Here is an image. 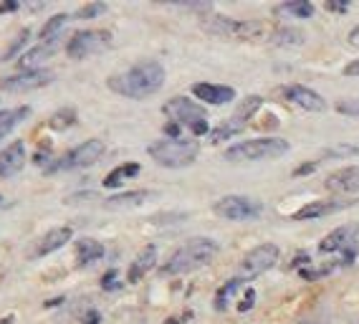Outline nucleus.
<instances>
[{"label":"nucleus","instance_id":"nucleus-1","mask_svg":"<svg viewBox=\"0 0 359 324\" xmlns=\"http://www.w3.org/2000/svg\"><path fill=\"white\" fill-rule=\"evenodd\" d=\"M165 66L154 59L137 61L135 66H129L124 72L111 74L107 86H109L114 94L127 99H147L152 94L165 86Z\"/></svg>","mask_w":359,"mask_h":324},{"label":"nucleus","instance_id":"nucleus-2","mask_svg":"<svg viewBox=\"0 0 359 324\" xmlns=\"http://www.w3.org/2000/svg\"><path fill=\"white\" fill-rule=\"evenodd\" d=\"M220 246L212 238H190L185 246H180L170 259L162 264V276H180V274H190L195 269L210 264L218 256Z\"/></svg>","mask_w":359,"mask_h":324},{"label":"nucleus","instance_id":"nucleus-3","mask_svg":"<svg viewBox=\"0 0 359 324\" xmlns=\"http://www.w3.org/2000/svg\"><path fill=\"white\" fill-rule=\"evenodd\" d=\"M291 149V144L283 137H256L243 140L225 149L223 157L228 162H261V160H278Z\"/></svg>","mask_w":359,"mask_h":324},{"label":"nucleus","instance_id":"nucleus-4","mask_svg":"<svg viewBox=\"0 0 359 324\" xmlns=\"http://www.w3.org/2000/svg\"><path fill=\"white\" fill-rule=\"evenodd\" d=\"M147 155L152 157L160 168L180 170L190 168L200 155V142L198 140H157L147 147Z\"/></svg>","mask_w":359,"mask_h":324},{"label":"nucleus","instance_id":"nucleus-5","mask_svg":"<svg viewBox=\"0 0 359 324\" xmlns=\"http://www.w3.org/2000/svg\"><path fill=\"white\" fill-rule=\"evenodd\" d=\"M208 33L223 36V39H238V41H261L271 39V28L261 20H236L228 15H210L203 23Z\"/></svg>","mask_w":359,"mask_h":324},{"label":"nucleus","instance_id":"nucleus-6","mask_svg":"<svg viewBox=\"0 0 359 324\" xmlns=\"http://www.w3.org/2000/svg\"><path fill=\"white\" fill-rule=\"evenodd\" d=\"M162 112H165L172 122H177L180 127H187V130L193 132V137H203V135L210 132L205 107H200V104L193 102V99L172 97L165 107H162Z\"/></svg>","mask_w":359,"mask_h":324},{"label":"nucleus","instance_id":"nucleus-7","mask_svg":"<svg viewBox=\"0 0 359 324\" xmlns=\"http://www.w3.org/2000/svg\"><path fill=\"white\" fill-rule=\"evenodd\" d=\"M212 213L223 218V221L243 223V221H256L263 215V203L248 195H223L220 201H215Z\"/></svg>","mask_w":359,"mask_h":324},{"label":"nucleus","instance_id":"nucleus-8","mask_svg":"<svg viewBox=\"0 0 359 324\" xmlns=\"http://www.w3.org/2000/svg\"><path fill=\"white\" fill-rule=\"evenodd\" d=\"M104 142L97 140V137H91L86 142H81L79 147L69 149L64 157H58L53 165L46 168V173H66V170H81V168H91L94 162L102 160L104 155Z\"/></svg>","mask_w":359,"mask_h":324},{"label":"nucleus","instance_id":"nucleus-9","mask_svg":"<svg viewBox=\"0 0 359 324\" xmlns=\"http://www.w3.org/2000/svg\"><path fill=\"white\" fill-rule=\"evenodd\" d=\"M278 256H281V251H278L276 243H261V246L250 248L243 259H241V264H238V279L243 281L258 279L261 274L271 271L276 266Z\"/></svg>","mask_w":359,"mask_h":324},{"label":"nucleus","instance_id":"nucleus-10","mask_svg":"<svg viewBox=\"0 0 359 324\" xmlns=\"http://www.w3.org/2000/svg\"><path fill=\"white\" fill-rule=\"evenodd\" d=\"M111 46V33L109 31H79L66 41V56L74 61H83L89 56L107 51Z\"/></svg>","mask_w":359,"mask_h":324},{"label":"nucleus","instance_id":"nucleus-11","mask_svg":"<svg viewBox=\"0 0 359 324\" xmlns=\"http://www.w3.org/2000/svg\"><path fill=\"white\" fill-rule=\"evenodd\" d=\"M53 76L56 74L51 69H43V66H39V69H23V72L13 74V76L0 79V91H13V94H18V91L41 89V86L51 84Z\"/></svg>","mask_w":359,"mask_h":324},{"label":"nucleus","instance_id":"nucleus-12","mask_svg":"<svg viewBox=\"0 0 359 324\" xmlns=\"http://www.w3.org/2000/svg\"><path fill=\"white\" fill-rule=\"evenodd\" d=\"M357 201H341V198H324V201H311L306 205H302L291 215V221H319L327 215L341 213L346 208H352Z\"/></svg>","mask_w":359,"mask_h":324},{"label":"nucleus","instance_id":"nucleus-13","mask_svg":"<svg viewBox=\"0 0 359 324\" xmlns=\"http://www.w3.org/2000/svg\"><path fill=\"white\" fill-rule=\"evenodd\" d=\"M281 97L286 99V102L306 109V112H324L327 109V102H324V97H321L319 91L309 89V86H304V84L281 86Z\"/></svg>","mask_w":359,"mask_h":324},{"label":"nucleus","instance_id":"nucleus-14","mask_svg":"<svg viewBox=\"0 0 359 324\" xmlns=\"http://www.w3.org/2000/svg\"><path fill=\"white\" fill-rule=\"evenodd\" d=\"M71 236H74L71 226H58V228H51V231H46V234L36 241V246H33V251H31V259H43L48 253L64 248L71 241Z\"/></svg>","mask_w":359,"mask_h":324},{"label":"nucleus","instance_id":"nucleus-15","mask_svg":"<svg viewBox=\"0 0 359 324\" xmlns=\"http://www.w3.org/2000/svg\"><path fill=\"white\" fill-rule=\"evenodd\" d=\"M357 234H359V226H354V223H349V226L334 228L332 234L324 236V241L319 243V251L321 253H344L346 248H354V246H357V243H354Z\"/></svg>","mask_w":359,"mask_h":324},{"label":"nucleus","instance_id":"nucleus-16","mask_svg":"<svg viewBox=\"0 0 359 324\" xmlns=\"http://www.w3.org/2000/svg\"><path fill=\"white\" fill-rule=\"evenodd\" d=\"M23 165H26V144H23V140H15L6 149H0V177L3 180L18 175Z\"/></svg>","mask_w":359,"mask_h":324},{"label":"nucleus","instance_id":"nucleus-17","mask_svg":"<svg viewBox=\"0 0 359 324\" xmlns=\"http://www.w3.org/2000/svg\"><path fill=\"white\" fill-rule=\"evenodd\" d=\"M324 188L332 193H359V165H346V168L334 170L324 180Z\"/></svg>","mask_w":359,"mask_h":324},{"label":"nucleus","instance_id":"nucleus-18","mask_svg":"<svg viewBox=\"0 0 359 324\" xmlns=\"http://www.w3.org/2000/svg\"><path fill=\"white\" fill-rule=\"evenodd\" d=\"M193 94L195 99L212 104V107H223V104H231L236 99V89L223 84H193Z\"/></svg>","mask_w":359,"mask_h":324},{"label":"nucleus","instance_id":"nucleus-19","mask_svg":"<svg viewBox=\"0 0 359 324\" xmlns=\"http://www.w3.org/2000/svg\"><path fill=\"white\" fill-rule=\"evenodd\" d=\"M154 264H157V248H154V246H144L140 253H137V259L132 261V266H129L127 281L137 284L142 276H147V271H152Z\"/></svg>","mask_w":359,"mask_h":324},{"label":"nucleus","instance_id":"nucleus-20","mask_svg":"<svg viewBox=\"0 0 359 324\" xmlns=\"http://www.w3.org/2000/svg\"><path fill=\"white\" fill-rule=\"evenodd\" d=\"M58 46H61V39H53V41H43V43H39L36 48H31V51H26L23 56H20V72L23 69H39V64L43 59H48V56H53V53L58 51Z\"/></svg>","mask_w":359,"mask_h":324},{"label":"nucleus","instance_id":"nucleus-21","mask_svg":"<svg viewBox=\"0 0 359 324\" xmlns=\"http://www.w3.org/2000/svg\"><path fill=\"white\" fill-rule=\"evenodd\" d=\"M152 198L149 190H129V193H119V195H111L107 198L104 208H109V210H127V208H140Z\"/></svg>","mask_w":359,"mask_h":324},{"label":"nucleus","instance_id":"nucleus-22","mask_svg":"<svg viewBox=\"0 0 359 324\" xmlns=\"http://www.w3.org/2000/svg\"><path fill=\"white\" fill-rule=\"evenodd\" d=\"M104 259V246L94 238H79L76 241V266L86 269V266L97 264Z\"/></svg>","mask_w":359,"mask_h":324},{"label":"nucleus","instance_id":"nucleus-23","mask_svg":"<svg viewBox=\"0 0 359 324\" xmlns=\"http://www.w3.org/2000/svg\"><path fill=\"white\" fill-rule=\"evenodd\" d=\"M26 117H31V107H26V104H23V107H15V109L0 112V140H6Z\"/></svg>","mask_w":359,"mask_h":324},{"label":"nucleus","instance_id":"nucleus-24","mask_svg":"<svg viewBox=\"0 0 359 324\" xmlns=\"http://www.w3.org/2000/svg\"><path fill=\"white\" fill-rule=\"evenodd\" d=\"M314 3H309V0H289V3H281L276 6V13L278 15H286V18H299V20H306L314 15Z\"/></svg>","mask_w":359,"mask_h":324},{"label":"nucleus","instance_id":"nucleus-25","mask_svg":"<svg viewBox=\"0 0 359 324\" xmlns=\"http://www.w3.org/2000/svg\"><path fill=\"white\" fill-rule=\"evenodd\" d=\"M140 165L137 162H124V165H119V168H114L109 173V175L104 177V188H119L124 180H129V177L140 175Z\"/></svg>","mask_w":359,"mask_h":324},{"label":"nucleus","instance_id":"nucleus-26","mask_svg":"<svg viewBox=\"0 0 359 324\" xmlns=\"http://www.w3.org/2000/svg\"><path fill=\"white\" fill-rule=\"evenodd\" d=\"M243 284L245 281L243 279H228L225 281L223 286H220L218 292H215V309L218 311H223V309H228V304H231L233 302V297H236L238 292H241V289H243Z\"/></svg>","mask_w":359,"mask_h":324},{"label":"nucleus","instance_id":"nucleus-27","mask_svg":"<svg viewBox=\"0 0 359 324\" xmlns=\"http://www.w3.org/2000/svg\"><path fill=\"white\" fill-rule=\"evenodd\" d=\"M241 132H243V124H238L233 117H228V119H223L215 130L208 132V137H210L212 144H218V142H223V140H231V137L241 135Z\"/></svg>","mask_w":359,"mask_h":324},{"label":"nucleus","instance_id":"nucleus-28","mask_svg":"<svg viewBox=\"0 0 359 324\" xmlns=\"http://www.w3.org/2000/svg\"><path fill=\"white\" fill-rule=\"evenodd\" d=\"M263 99L256 97V94H250V97H245L243 102L238 104V109L233 112V119H236L238 124H248V119H253V114H256L258 109H261Z\"/></svg>","mask_w":359,"mask_h":324},{"label":"nucleus","instance_id":"nucleus-29","mask_svg":"<svg viewBox=\"0 0 359 324\" xmlns=\"http://www.w3.org/2000/svg\"><path fill=\"white\" fill-rule=\"evenodd\" d=\"M69 23V15L66 13H58V15H53V18H48L46 20V26L39 31V39H41V43L43 41H53V39H61V31H64V26Z\"/></svg>","mask_w":359,"mask_h":324},{"label":"nucleus","instance_id":"nucleus-30","mask_svg":"<svg viewBox=\"0 0 359 324\" xmlns=\"http://www.w3.org/2000/svg\"><path fill=\"white\" fill-rule=\"evenodd\" d=\"M271 43H273V46H302L304 43V33L296 31V28H273Z\"/></svg>","mask_w":359,"mask_h":324},{"label":"nucleus","instance_id":"nucleus-31","mask_svg":"<svg viewBox=\"0 0 359 324\" xmlns=\"http://www.w3.org/2000/svg\"><path fill=\"white\" fill-rule=\"evenodd\" d=\"M76 124V109L74 107H64L61 112H53L51 119H48V127L51 130H69V127H74Z\"/></svg>","mask_w":359,"mask_h":324},{"label":"nucleus","instance_id":"nucleus-32","mask_svg":"<svg viewBox=\"0 0 359 324\" xmlns=\"http://www.w3.org/2000/svg\"><path fill=\"white\" fill-rule=\"evenodd\" d=\"M359 155V147L357 144H334V147L324 149V155H321V160H329V157H354Z\"/></svg>","mask_w":359,"mask_h":324},{"label":"nucleus","instance_id":"nucleus-33","mask_svg":"<svg viewBox=\"0 0 359 324\" xmlns=\"http://www.w3.org/2000/svg\"><path fill=\"white\" fill-rule=\"evenodd\" d=\"M28 36H31V33H28V31H20V36L13 41V43L8 46V51L3 53V59H0V61H13L15 56H18V53L23 51V48H26V43H28Z\"/></svg>","mask_w":359,"mask_h":324},{"label":"nucleus","instance_id":"nucleus-34","mask_svg":"<svg viewBox=\"0 0 359 324\" xmlns=\"http://www.w3.org/2000/svg\"><path fill=\"white\" fill-rule=\"evenodd\" d=\"M107 11V3H89V6H81L79 8L76 18L81 20H91V18H99V15Z\"/></svg>","mask_w":359,"mask_h":324},{"label":"nucleus","instance_id":"nucleus-35","mask_svg":"<svg viewBox=\"0 0 359 324\" xmlns=\"http://www.w3.org/2000/svg\"><path fill=\"white\" fill-rule=\"evenodd\" d=\"M334 109L344 117H359V99H339L334 104Z\"/></svg>","mask_w":359,"mask_h":324},{"label":"nucleus","instance_id":"nucleus-36","mask_svg":"<svg viewBox=\"0 0 359 324\" xmlns=\"http://www.w3.org/2000/svg\"><path fill=\"white\" fill-rule=\"evenodd\" d=\"M119 274H116V269H111V271H107L102 276V289L104 292H114V289H119Z\"/></svg>","mask_w":359,"mask_h":324},{"label":"nucleus","instance_id":"nucleus-37","mask_svg":"<svg viewBox=\"0 0 359 324\" xmlns=\"http://www.w3.org/2000/svg\"><path fill=\"white\" fill-rule=\"evenodd\" d=\"M253 304H256V292H253V289H245V297L241 299V304H238V311H248Z\"/></svg>","mask_w":359,"mask_h":324},{"label":"nucleus","instance_id":"nucleus-38","mask_svg":"<svg viewBox=\"0 0 359 324\" xmlns=\"http://www.w3.org/2000/svg\"><path fill=\"white\" fill-rule=\"evenodd\" d=\"M316 168H319V162H314V160H311V162H304V165H299V168L294 170V175H296V177L309 175V173H314Z\"/></svg>","mask_w":359,"mask_h":324},{"label":"nucleus","instance_id":"nucleus-39","mask_svg":"<svg viewBox=\"0 0 359 324\" xmlns=\"http://www.w3.org/2000/svg\"><path fill=\"white\" fill-rule=\"evenodd\" d=\"M324 8H327V11H332V13H346V11H349V3H332V0H329Z\"/></svg>","mask_w":359,"mask_h":324},{"label":"nucleus","instance_id":"nucleus-40","mask_svg":"<svg viewBox=\"0 0 359 324\" xmlns=\"http://www.w3.org/2000/svg\"><path fill=\"white\" fill-rule=\"evenodd\" d=\"M33 162H36L39 168H41V165H43V168H46V165L51 162V152H48V149H46V152H36V157H33Z\"/></svg>","mask_w":359,"mask_h":324},{"label":"nucleus","instance_id":"nucleus-41","mask_svg":"<svg viewBox=\"0 0 359 324\" xmlns=\"http://www.w3.org/2000/svg\"><path fill=\"white\" fill-rule=\"evenodd\" d=\"M102 322V314L97 309H89L86 311V317H83V324H99Z\"/></svg>","mask_w":359,"mask_h":324},{"label":"nucleus","instance_id":"nucleus-42","mask_svg":"<svg viewBox=\"0 0 359 324\" xmlns=\"http://www.w3.org/2000/svg\"><path fill=\"white\" fill-rule=\"evenodd\" d=\"M344 76H357L359 79V59L344 66Z\"/></svg>","mask_w":359,"mask_h":324},{"label":"nucleus","instance_id":"nucleus-43","mask_svg":"<svg viewBox=\"0 0 359 324\" xmlns=\"http://www.w3.org/2000/svg\"><path fill=\"white\" fill-rule=\"evenodd\" d=\"M18 3H0V13H13V11H18Z\"/></svg>","mask_w":359,"mask_h":324},{"label":"nucleus","instance_id":"nucleus-44","mask_svg":"<svg viewBox=\"0 0 359 324\" xmlns=\"http://www.w3.org/2000/svg\"><path fill=\"white\" fill-rule=\"evenodd\" d=\"M349 46H354V48H359V26L349 31Z\"/></svg>","mask_w":359,"mask_h":324},{"label":"nucleus","instance_id":"nucleus-45","mask_svg":"<svg viewBox=\"0 0 359 324\" xmlns=\"http://www.w3.org/2000/svg\"><path fill=\"white\" fill-rule=\"evenodd\" d=\"M0 324H13V314H8V317L0 319Z\"/></svg>","mask_w":359,"mask_h":324},{"label":"nucleus","instance_id":"nucleus-46","mask_svg":"<svg viewBox=\"0 0 359 324\" xmlns=\"http://www.w3.org/2000/svg\"><path fill=\"white\" fill-rule=\"evenodd\" d=\"M0 203H3V195H0Z\"/></svg>","mask_w":359,"mask_h":324}]
</instances>
